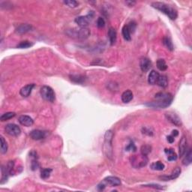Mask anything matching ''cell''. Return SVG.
Listing matches in <instances>:
<instances>
[{
    "mask_svg": "<svg viewBox=\"0 0 192 192\" xmlns=\"http://www.w3.org/2000/svg\"><path fill=\"white\" fill-rule=\"evenodd\" d=\"M156 101L148 102L145 105L153 109H164L169 107L173 101V96L171 93L158 92L155 95Z\"/></svg>",
    "mask_w": 192,
    "mask_h": 192,
    "instance_id": "6da1fadb",
    "label": "cell"
},
{
    "mask_svg": "<svg viewBox=\"0 0 192 192\" xmlns=\"http://www.w3.org/2000/svg\"><path fill=\"white\" fill-rule=\"evenodd\" d=\"M152 7L156 8L158 11H161V13L164 14L168 17L172 21H174L177 18L178 13L177 11L174 8L171 7L169 5L161 2H155L152 3Z\"/></svg>",
    "mask_w": 192,
    "mask_h": 192,
    "instance_id": "7a4b0ae2",
    "label": "cell"
},
{
    "mask_svg": "<svg viewBox=\"0 0 192 192\" xmlns=\"http://www.w3.org/2000/svg\"><path fill=\"white\" fill-rule=\"evenodd\" d=\"M113 132L111 130L106 131L104 134V141L103 145L104 152L105 156L109 159H112L113 156Z\"/></svg>",
    "mask_w": 192,
    "mask_h": 192,
    "instance_id": "3957f363",
    "label": "cell"
},
{
    "mask_svg": "<svg viewBox=\"0 0 192 192\" xmlns=\"http://www.w3.org/2000/svg\"><path fill=\"white\" fill-rule=\"evenodd\" d=\"M69 36L79 39H86L90 35V30L88 28H80L79 29H71L67 32Z\"/></svg>",
    "mask_w": 192,
    "mask_h": 192,
    "instance_id": "277c9868",
    "label": "cell"
},
{
    "mask_svg": "<svg viewBox=\"0 0 192 192\" xmlns=\"http://www.w3.org/2000/svg\"><path fill=\"white\" fill-rule=\"evenodd\" d=\"M40 93H41V97L44 99L45 101L49 102H54L56 99V95L54 91L51 87L48 86H43L40 89Z\"/></svg>",
    "mask_w": 192,
    "mask_h": 192,
    "instance_id": "5b68a950",
    "label": "cell"
},
{
    "mask_svg": "<svg viewBox=\"0 0 192 192\" xmlns=\"http://www.w3.org/2000/svg\"><path fill=\"white\" fill-rule=\"evenodd\" d=\"M131 165L134 168H141L146 166L148 163V158L146 156L139 155V156H134L131 158Z\"/></svg>",
    "mask_w": 192,
    "mask_h": 192,
    "instance_id": "8992f818",
    "label": "cell"
},
{
    "mask_svg": "<svg viewBox=\"0 0 192 192\" xmlns=\"http://www.w3.org/2000/svg\"><path fill=\"white\" fill-rule=\"evenodd\" d=\"M94 17L93 11H89V13L86 16L77 17L75 19V23L80 26V28H86L89 25V22L92 21Z\"/></svg>",
    "mask_w": 192,
    "mask_h": 192,
    "instance_id": "52a82bcc",
    "label": "cell"
},
{
    "mask_svg": "<svg viewBox=\"0 0 192 192\" xmlns=\"http://www.w3.org/2000/svg\"><path fill=\"white\" fill-rule=\"evenodd\" d=\"M5 131L6 134L12 137H18L21 134V129L19 126L13 123L6 125L5 127Z\"/></svg>",
    "mask_w": 192,
    "mask_h": 192,
    "instance_id": "ba28073f",
    "label": "cell"
},
{
    "mask_svg": "<svg viewBox=\"0 0 192 192\" xmlns=\"http://www.w3.org/2000/svg\"><path fill=\"white\" fill-rule=\"evenodd\" d=\"M165 117H166L167 119L171 122L172 124L176 126H181L182 125V121L179 117L173 112H167L165 113Z\"/></svg>",
    "mask_w": 192,
    "mask_h": 192,
    "instance_id": "9c48e42d",
    "label": "cell"
},
{
    "mask_svg": "<svg viewBox=\"0 0 192 192\" xmlns=\"http://www.w3.org/2000/svg\"><path fill=\"white\" fill-rule=\"evenodd\" d=\"M30 137L32 138L34 140H41L44 139L45 137L48 135V133L45 131H42V130H33L30 132L29 134Z\"/></svg>",
    "mask_w": 192,
    "mask_h": 192,
    "instance_id": "30bf717a",
    "label": "cell"
},
{
    "mask_svg": "<svg viewBox=\"0 0 192 192\" xmlns=\"http://www.w3.org/2000/svg\"><path fill=\"white\" fill-rule=\"evenodd\" d=\"M181 168L180 167H176L173 171H172L171 174L170 176H159V179H161L162 181H170V180H173V179H177L179 175L181 174Z\"/></svg>",
    "mask_w": 192,
    "mask_h": 192,
    "instance_id": "8fae6325",
    "label": "cell"
},
{
    "mask_svg": "<svg viewBox=\"0 0 192 192\" xmlns=\"http://www.w3.org/2000/svg\"><path fill=\"white\" fill-rule=\"evenodd\" d=\"M152 67V62L146 57H142L140 60V68L143 72H147Z\"/></svg>",
    "mask_w": 192,
    "mask_h": 192,
    "instance_id": "7c38bea8",
    "label": "cell"
},
{
    "mask_svg": "<svg viewBox=\"0 0 192 192\" xmlns=\"http://www.w3.org/2000/svg\"><path fill=\"white\" fill-rule=\"evenodd\" d=\"M187 144H188L187 138L185 136H182L179 141V155L180 158L183 157L187 152Z\"/></svg>",
    "mask_w": 192,
    "mask_h": 192,
    "instance_id": "4fadbf2b",
    "label": "cell"
},
{
    "mask_svg": "<svg viewBox=\"0 0 192 192\" xmlns=\"http://www.w3.org/2000/svg\"><path fill=\"white\" fill-rule=\"evenodd\" d=\"M20 124L25 127H30L34 124V120L31 117L26 115H22L18 119Z\"/></svg>",
    "mask_w": 192,
    "mask_h": 192,
    "instance_id": "5bb4252c",
    "label": "cell"
},
{
    "mask_svg": "<svg viewBox=\"0 0 192 192\" xmlns=\"http://www.w3.org/2000/svg\"><path fill=\"white\" fill-rule=\"evenodd\" d=\"M106 185H110V186H118L121 185V180L116 176H107L103 180Z\"/></svg>",
    "mask_w": 192,
    "mask_h": 192,
    "instance_id": "9a60e30c",
    "label": "cell"
},
{
    "mask_svg": "<svg viewBox=\"0 0 192 192\" xmlns=\"http://www.w3.org/2000/svg\"><path fill=\"white\" fill-rule=\"evenodd\" d=\"M34 87H35L34 83L28 84V85L23 86V88L20 90V94H21V95L22 96V97L27 98L30 95V94L32 93V91H33V89Z\"/></svg>",
    "mask_w": 192,
    "mask_h": 192,
    "instance_id": "2e32d148",
    "label": "cell"
},
{
    "mask_svg": "<svg viewBox=\"0 0 192 192\" xmlns=\"http://www.w3.org/2000/svg\"><path fill=\"white\" fill-rule=\"evenodd\" d=\"M33 29V26L31 25L27 24V23H23V24L18 26L16 29V33L17 34L23 35L29 33Z\"/></svg>",
    "mask_w": 192,
    "mask_h": 192,
    "instance_id": "e0dca14e",
    "label": "cell"
},
{
    "mask_svg": "<svg viewBox=\"0 0 192 192\" xmlns=\"http://www.w3.org/2000/svg\"><path fill=\"white\" fill-rule=\"evenodd\" d=\"M160 75L156 71L152 70L149 73V77H148V83L151 85H155V84H157L158 77H159Z\"/></svg>",
    "mask_w": 192,
    "mask_h": 192,
    "instance_id": "ac0fdd59",
    "label": "cell"
},
{
    "mask_svg": "<svg viewBox=\"0 0 192 192\" xmlns=\"http://www.w3.org/2000/svg\"><path fill=\"white\" fill-rule=\"evenodd\" d=\"M133 98H134V95H133V92L131 90L125 91L122 94V96H121V99L125 104L129 103L132 100Z\"/></svg>",
    "mask_w": 192,
    "mask_h": 192,
    "instance_id": "d6986e66",
    "label": "cell"
},
{
    "mask_svg": "<svg viewBox=\"0 0 192 192\" xmlns=\"http://www.w3.org/2000/svg\"><path fill=\"white\" fill-rule=\"evenodd\" d=\"M108 38L109 40H110V44L113 45L117 41V31L114 28H110L108 30Z\"/></svg>",
    "mask_w": 192,
    "mask_h": 192,
    "instance_id": "ffe728a7",
    "label": "cell"
},
{
    "mask_svg": "<svg viewBox=\"0 0 192 192\" xmlns=\"http://www.w3.org/2000/svg\"><path fill=\"white\" fill-rule=\"evenodd\" d=\"M185 156L182 160V164L185 166H188L191 164L192 161V151L191 149H189L188 152H185Z\"/></svg>",
    "mask_w": 192,
    "mask_h": 192,
    "instance_id": "44dd1931",
    "label": "cell"
},
{
    "mask_svg": "<svg viewBox=\"0 0 192 192\" xmlns=\"http://www.w3.org/2000/svg\"><path fill=\"white\" fill-rule=\"evenodd\" d=\"M69 77H70L71 81L75 82L76 83H83L86 80L85 76L81 75H71Z\"/></svg>",
    "mask_w": 192,
    "mask_h": 192,
    "instance_id": "7402d4cb",
    "label": "cell"
},
{
    "mask_svg": "<svg viewBox=\"0 0 192 192\" xmlns=\"http://www.w3.org/2000/svg\"><path fill=\"white\" fill-rule=\"evenodd\" d=\"M157 84L160 87L162 88H166L168 86V80L167 76L165 75H160L158 77V80L157 82Z\"/></svg>",
    "mask_w": 192,
    "mask_h": 192,
    "instance_id": "603a6c76",
    "label": "cell"
},
{
    "mask_svg": "<svg viewBox=\"0 0 192 192\" xmlns=\"http://www.w3.org/2000/svg\"><path fill=\"white\" fill-rule=\"evenodd\" d=\"M165 153L167 155V159L168 161H176L177 159V156L175 153L174 150L173 149H164Z\"/></svg>",
    "mask_w": 192,
    "mask_h": 192,
    "instance_id": "cb8c5ba5",
    "label": "cell"
},
{
    "mask_svg": "<svg viewBox=\"0 0 192 192\" xmlns=\"http://www.w3.org/2000/svg\"><path fill=\"white\" fill-rule=\"evenodd\" d=\"M122 36H123L124 39L125 41H131V33H130V30H129V27H128L127 25H125V26L122 27Z\"/></svg>",
    "mask_w": 192,
    "mask_h": 192,
    "instance_id": "d4e9b609",
    "label": "cell"
},
{
    "mask_svg": "<svg viewBox=\"0 0 192 192\" xmlns=\"http://www.w3.org/2000/svg\"><path fill=\"white\" fill-rule=\"evenodd\" d=\"M150 167L152 170L153 171H161L163 170H164L165 165L163 164L161 161H156V162L152 163L150 165Z\"/></svg>",
    "mask_w": 192,
    "mask_h": 192,
    "instance_id": "484cf974",
    "label": "cell"
},
{
    "mask_svg": "<svg viewBox=\"0 0 192 192\" xmlns=\"http://www.w3.org/2000/svg\"><path fill=\"white\" fill-rule=\"evenodd\" d=\"M163 44H164V46L166 47L168 50H171V51H173V50H174L173 42H172L171 39L169 37H164V38H163Z\"/></svg>",
    "mask_w": 192,
    "mask_h": 192,
    "instance_id": "4316f807",
    "label": "cell"
},
{
    "mask_svg": "<svg viewBox=\"0 0 192 192\" xmlns=\"http://www.w3.org/2000/svg\"><path fill=\"white\" fill-rule=\"evenodd\" d=\"M156 65H157V68L159 69L160 71H166L167 69V65L166 62H165V60H163V59H159V60H158Z\"/></svg>",
    "mask_w": 192,
    "mask_h": 192,
    "instance_id": "83f0119b",
    "label": "cell"
},
{
    "mask_svg": "<svg viewBox=\"0 0 192 192\" xmlns=\"http://www.w3.org/2000/svg\"><path fill=\"white\" fill-rule=\"evenodd\" d=\"M16 116V113L14 112H8L6 113L2 114V115L0 117V120L2 122H4V121H7L8 119H11L12 118H14Z\"/></svg>",
    "mask_w": 192,
    "mask_h": 192,
    "instance_id": "f1b7e54d",
    "label": "cell"
},
{
    "mask_svg": "<svg viewBox=\"0 0 192 192\" xmlns=\"http://www.w3.org/2000/svg\"><path fill=\"white\" fill-rule=\"evenodd\" d=\"M0 140H1V153L2 154H6L8 152V144L2 136H1Z\"/></svg>",
    "mask_w": 192,
    "mask_h": 192,
    "instance_id": "f546056e",
    "label": "cell"
},
{
    "mask_svg": "<svg viewBox=\"0 0 192 192\" xmlns=\"http://www.w3.org/2000/svg\"><path fill=\"white\" fill-rule=\"evenodd\" d=\"M51 172L52 169H50V168H44L41 172V178L43 179H47L50 177Z\"/></svg>",
    "mask_w": 192,
    "mask_h": 192,
    "instance_id": "4dcf8cb0",
    "label": "cell"
},
{
    "mask_svg": "<svg viewBox=\"0 0 192 192\" xmlns=\"http://www.w3.org/2000/svg\"><path fill=\"white\" fill-rule=\"evenodd\" d=\"M151 151H152V147H151V146H149V145H144V146H141V149H140L141 154L144 155V156H147L151 152Z\"/></svg>",
    "mask_w": 192,
    "mask_h": 192,
    "instance_id": "1f68e13d",
    "label": "cell"
},
{
    "mask_svg": "<svg viewBox=\"0 0 192 192\" xmlns=\"http://www.w3.org/2000/svg\"><path fill=\"white\" fill-rule=\"evenodd\" d=\"M33 45V43H31L30 41H21L19 44L17 46V48H20V49H27L30 47H32Z\"/></svg>",
    "mask_w": 192,
    "mask_h": 192,
    "instance_id": "d6a6232c",
    "label": "cell"
},
{
    "mask_svg": "<svg viewBox=\"0 0 192 192\" xmlns=\"http://www.w3.org/2000/svg\"><path fill=\"white\" fill-rule=\"evenodd\" d=\"M64 4L68 6L70 8H77L79 6V2L77 1H74V0H67V1L63 2Z\"/></svg>",
    "mask_w": 192,
    "mask_h": 192,
    "instance_id": "836d02e7",
    "label": "cell"
},
{
    "mask_svg": "<svg viewBox=\"0 0 192 192\" xmlns=\"http://www.w3.org/2000/svg\"><path fill=\"white\" fill-rule=\"evenodd\" d=\"M142 133L148 136H152L153 135V130L151 127H147L145 126L142 129Z\"/></svg>",
    "mask_w": 192,
    "mask_h": 192,
    "instance_id": "e575fe53",
    "label": "cell"
},
{
    "mask_svg": "<svg viewBox=\"0 0 192 192\" xmlns=\"http://www.w3.org/2000/svg\"><path fill=\"white\" fill-rule=\"evenodd\" d=\"M127 26H128V27H129V30H130L131 34V33H134V32H135L136 27H137V24H136L135 22L131 21L129 25H127Z\"/></svg>",
    "mask_w": 192,
    "mask_h": 192,
    "instance_id": "d590c367",
    "label": "cell"
},
{
    "mask_svg": "<svg viewBox=\"0 0 192 192\" xmlns=\"http://www.w3.org/2000/svg\"><path fill=\"white\" fill-rule=\"evenodd\" d=\"M125 150L126 151H134V152H136V150H137V148H136L135 145H134V143H133L132 141H131L130 144H129L127 146H126Z\"/></svg>",
    "mask_w": 192,
    "mask_h": 192,
    "instance_id": "8d00e7d4",
    "label": "cell"
},
{
    "mask_svg": "<svg viewBox=\"0 0 192 192\" xmlns=\"http://www.w3.org/2000/svg\"><path fill=\"white\" fill-rule=\"evenodd\" d=\"M104 26H105V21L103 17H100L97 21V26L98 28H103Z\"/></svg>",
    "mask_w": 192,
    "mask_h": 192,
    "instance_id": "74e56055",
    "label": "cell"
},
{
    "mask_svg": "<svg viewBox=\"0 0 192 192\" xmlns=\"http://www.w3.org/2000/svg\"><path fill=\"white\" fill-rule=\"evenodd\" d=\"M144 187H149V188H153L155 189H163V187L160 185L157 184H149V185H143Z\"/></svg>",
    "mask_w": 192,
    "mask_h": 192,
    "instance_id": "f35d334b",
    "label": "cell"
},
{
    "mask_svg": "<svg viewBox=\"0 0 192 192\" xmlns=\"http://www.w3.org/2000/svg\"><path fill=\"white\" fill-rule=\"evenodd\" d=\"M106 186H107V185H106L105 183L102 181L100 184H98V189L99 191H103V190H104V188H106Z\"/></svg>",
    "mask_w": 192,
    "mask_h": 192,
    "instance_id": "ab89813d",
    "label": "cell"
},
{
    "mask_svg": "<svg viewBox=\"0 0 192 192\" xmlns=\"http://www.w3.org/2000/svg\"><path fill=\"white\" fill-rule=\"evenodd\" d=\"M167 141L170 143V144H173V143L174 142L175 138H174V137H173L172 135H170V136H167Z\"/></svg>",
    "mask_w": 192,
    "mask_h": 192,
    "instance_id": "60d3db41",
    "label": "cell"
},
{
    "mask_svg": "<svg viewBox=\"0 0 192 192\" xmlns=\"http://www.w3.org/2000/svg\"><path fill=\"white\" fill-rule=\"evenodd\" d=\"M125 3L129 6V7H133V6H134V5L136 4V2H134V1H126Z\"/></svg>",
    "mask_w": 192,
    "mask_h": 192,
    "instance_id": "b9f144b4",
    "label": "cell"
},
{
    "mask_svg": "<svg viewBox=\"0 0 192 192\" xmlns=\"http://www.w3.org/2000/svg\"><path fill=\"white\" fill-rule=\"evenodd\" d=\"M179 134V131L177 130H173V131H172V134L171 135L173 136V137H176V136H178Z\"/></svg>",
    "mask_w": 192,
    "mask_h": 192,
    "instance_id": "7bdbcfd3",
    "label": "cell"
}]
</instances>
